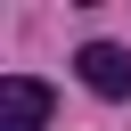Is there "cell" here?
<instances>
[{
  "mask_svg": "<svg viewBox=\"0 0 131 131\" xmlns=\"http://www.w3.org/2000/svg\"><path fill=\"white\" fill-rule=\"evenodd\" d=\"M74 66H82V82H90L98 98H131V49H115V41H90Z\"/></svg>",
  "mask_w": 131,
  "mask_h": 131,
  "instance_id": "cell-2",
  "label": "cell"
},
{
  "mask_svg": "<svg viewBox=\"0 0 131 131\" xmlns=\"http://www.w3.org/2000/svg\"><path fill=\"white\" fill-rule=\"evenodd\" d=\"M0 131H49V82L8 74L0 82Z\"/></svg>",
  "mask_w": 131,
  "mask_h": 131,
  "instance_id": "cell-1",
  "label": "cell"
}]
</instances>
